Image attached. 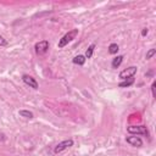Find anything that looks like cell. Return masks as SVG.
Masks as SVG:
<instances>
[{
  "mask_svg": "<svg viewBox=\"0 0 156 156\" xmlns=\"http://www.w3.org/2000/svg\"><path fill=\"white\" fill-rule=\"evenodd\" d=\"M85 56L84 55H78V56H76L72 61H73V63H76V65H79V66H82V65H84L85 63Z\"/></svg>",
  "mask_w": 156,
  "mask_h": 156,
  "instance_id": "obj_8",
  "label": "cell"
},
{
  "mask_svg": "<svg viewBox=\"0 0 156 156\" xmlns=\"http://www.w3.org/2000/svg\"><path fill=\"white\" fill-rule=\"evenodd\" d=\"M34 49H35V52H37L38 55H43V54H45V52L49 50V41H48V40L38 41V43L34 45Z\"/></svg>",
  "mask_w": 156,
  "mask_h": 156,
  "instance_id": "obj_5",
  "label": "cell"
},
{
  "mask_svg": "<svg viewBox=\"0 0 156 156\" xmlns=\"http://www.w3.org/2000/svg\"><path fill=\"white\" fill-rule=\"evenodd\" d=\"M78 34V29H72V30H69L68 33H66L60 40H58V44H57V46L60 48V49H62V48H65L69 41H72L74 38H76V35Z\"/></svg>",
  "mask_w": 156,
  "mask_h": 156,
  "instance_id": "obj_1",
  "label": "cell"
},
{
  "mask_svg": "<svg viewBox=\"0 0 156 156\" xmlns=\"http://www.w3.org/2000/svg\"><path fill=\"white\" fill-rule=\"evenodd\" d=\"M155 87H156V83L154 82L152 85H151V91H152V96H154V98H155Z\"/></svg>",
  "mask_w": 156,
  "mask_h": 156,
  "instance_id": "obj_16",
  "label": "cell"
},
{
  "mask_svg": "<svg viewBox=\"0 0 156 156\" xmlns=\"http://www.w3.org/2000/svg\"><path fill=\"white\" fill-rule=\"evenodd\" d=\"M72 145H73V140H72V139H67V140H63V141L58 143V144L55 146V149H54V152H55V154H60V152H62L63 150H66V149L71 147Z\"/></svg>",
  "mask_w": 156,
  "mask_h": 156,
  "instance_id": "obj_4",
  "label": "cell"
},
{
  "mask_svg": "<svg viewBox=\"0 0 156 156\" xmlns=\"http://www.w3.org/2000/svg\"><path fill=\"white\" fill-rule=\"evenodd\" d=\"M18 113H20V116H22V117H24V118H33V117H34L33 112L27 111V110H21Z\"/></svg>",
  "mask_w": 156,
  "mask_h": 156,
  "instance_id": "obj_11",
  "label": "cell"
},
{
  "mask_svg": "<svg viewBox=\"0 0 156 156\" xmlns=\"http://www.w3.org/2000/svg\"><path fill=\"white\" fill-rule=\"evenodd\" d=\"M119 50V48H118V45L117 44H115V43H112V44H110V46H108V52L110 54H117V51Z\"/></svg>",
  "mask_w": 156,
  "mask_h": 156,
  "instance_id": "obj_13",
  "label": "cell"
},
{
  "mask_svg": "<svg viewBox=\"0 0 156 156\" xmlns=\"http://www.w3.org/2000/svg\"><path fill=\"white\" fill-rule=\"evenodd\" d=\"M6 45H7V40L2 35H0V46H6Z\"/></svg>",
  "mask_w": 156,
  "mask_h": 156,
  "instance_id": "obj_15",
  "label": "cell"
},
{
  "mask_svg": "<svg viewBox=\"0 0 156 156\" xmlns=\"http://www.w3.org/2000/svg\"><path fill=\"white\" fill-rule=\"evenodd\" d=\"M155 54H156V49H150V50L146 52V60H150Z\"/></svg>",
  "mask_w": 156,
  "mask_h": 156,
  "instance_id": "obj_14",
  "label": "cell"
},
{
  "mask_svg": "<svg viewBox=\"0 0 156 156\" xmlns=\"http://www.w3.org/2000/svg\"><path fill=\"white\" fill-rule=\"evenodd\" d=\"M126 140H127V143H128V144H130L132 146H136V147L143 146V140H141L139 136H136V135L127 136V138H126Z\"/></svg>",
  "mask_w": 156,
  "mask_h": 156,
  "instance_id": "obj_7",
  "label": "cell"
},
{
  "mask_svg": "<svg viewBox=\"0 0 156 156\" xmlns=\"http://www.w3.org/2000/svg\"><path fill=\"white\" fill-rule=\"evenodd\" d=\"M94 49H95V44H91V45L87 49V51H85V58H90V57L93 56Z\"/></svg>",
  "mask_w": 156,
  "mask_h": 156,
  "instance_id": "obj_12",
  "label": "cell"
},
{
  "mask_svg": "<svg viewBox=\"0 0 156 156\" xmlns=\"http://www.w3.org/2000/svg\"><path fill=\"white\" fill-rule=\"evenodd\" d=\"M147 32H149V30H147V28H144V29L141 30V35H143V37H145V35L147 34Z\"/></svg>",
  "mask_w": 156,
  "mask_h": 156,
  "instance_id": "obj_17",
  "label": "cell"
},
{
  "mask_svg": "<svg viewBox=\"0 0 156 156\" xmlns=\"http://www.w3.org/2000/svg\"><path fill=\"white\" fill-rule=\"evenodd\" d=\"M122 61H123V56L122 55H118V56H116L113 60H112V68H117V67H119V65L122 63Z\"/></svg>",
  "mask_w": 156,
  "mask_h": 156,
  "instance_id": "obj_9",
  "label": "cell"
},
{
  "mask_svg": "<svg viewBox=\"0 0 156 156\" xmlns=\"http://www.w3.org/2000/svg\"><path fill=\"white\" fill-rule=\"evenodd\" d=\"M136 71H138V67L130 66V67H128V68H126V69H123V71L119 72V78L123 79V80L124 79H128V78H132L136 73Z\"/></svg>",
  "mask_w": 156,
  "mask_h": 156,
  "instance_id": "obj_3",
  "label": "cell"
},
{
  "mask_svg": "<svg viewBox=\"0 0 156 156\" xmlns=\"http://www.w3.org/2000/svg\"><path fill=\"white\" fill-rule=\"evenodd\" d=\"M6 139V136H5V134H2V133H0V141H2V140H5Z\"/></svg>",
  "mask_w": 156,
  "mask_h": 156,
  "instance_id": "obj_18",
  "label": "cell"
},
{
  "mask_svg": "<svg viewBox=\"0 0 156 156\" xmlns=\"http://www.w3.org/2000/svg\"><path fill=\"white\" fill-rule=\"evenodd\" d=\"M22 80L27 84V85H29L30 88H33V89H38L39 88V84H38V82L32 77V76H28V74H23L22 76Z\"/></svg>",
  "mask_w": 156,
  "mask_h": 156,
  "instance_id": "obj_6",
  "label": "cell"
},
{
  "mask_svg": "<svg viewBox=\"0 0 156 156\" xmlns=\"http://www.w3.org/2000/svg\"><path fill=\"white\" fill-rule=\"evenodd\" d=\"M133 83H134V78L132 77V78H128V79H124L123 82H121V83L118 84V87H119V88H128V87H130Z\"/></svg>",
  "mask_w": 156,
  "mask_h": 156,
  "instance_id": "obj_10",
  "label": "cell"
},
{
  "mask_svg": "<svg viewBox=\"0 0 156 156\" xmlns=\"http://www.w3.org/2000/svg\"><path fill=\"white\" fill-rule=\"evenodd\" d=\"M127 130L128 133L130 134H134V135H138V134H141V135H149V130L145 126H129L127 127Z\"/></svg>",
  "mask_w": 156,
  "mask_h": 156,
  "instance_id": "obj_2",
  "label": "cell"
}]
</instances>
